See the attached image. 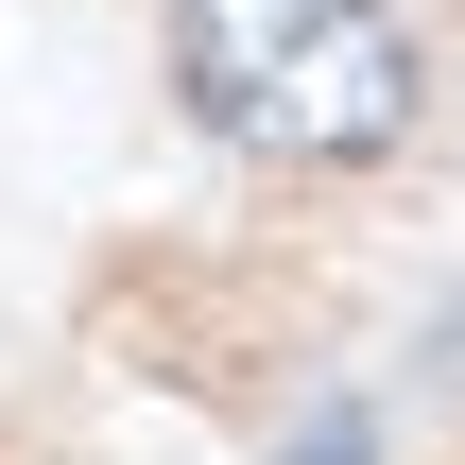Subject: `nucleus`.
Here are the masks:
<instances>
[{
    "mask_svg": "<svg viewBox=\"0 0 465 465\" xmlns=\"http://www.w3.org/2000/svg\"><path fill=\"white\" fill-rule=\"evenodd\" d=\"M173 69L242 155H397L414 138L397 0H173Z\"/></svg>",
    "mask_w": 465,
    "mask_h": 465,
    "instance_id": "f257e3e1",
    "label": "nucleus"
}]
</instances>
